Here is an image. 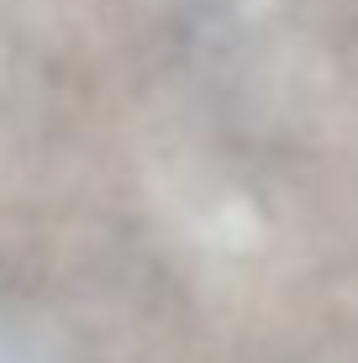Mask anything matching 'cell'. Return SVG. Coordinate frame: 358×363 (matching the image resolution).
<instances>
[{
    "mask_svg": "<svg viewBox=\"0 0 358 363\" xmlns=\"http://www.w3.org/2000/svg\"><path fill=\"white\" fill-rule=\"evenodd\" d=\"M179 227L190 232V242H201L206 253H253L264 242V216L242 190L211 179V174H190L174 190Z\"/></svg>",
    "mask_w": 358,
    "mask_h": 363,
    "instance_id": "6da1fadb",
    "label": "cell"
},
{
    "mask_svg": "<svg viewBox=\"0 0 358 363\" xmlns=\"http://www.w3.org/2000/svg\"><path fill=\"white\" fill-rule=\"evenodd\" d=\"M0 363H64V337L43 316H0Z\"/></svg>",
    "mask_w": 358,
    "mask_h": 363,
    "instance_id": "7a4b0ae2",
    "label": "cell"
}]
</instances>
